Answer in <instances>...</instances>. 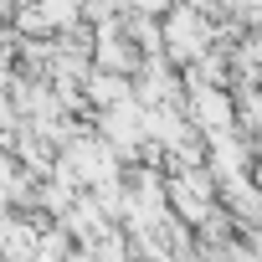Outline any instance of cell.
<instances>
[{
  "label": "cell",
  "instance_id": "obj_1",
  "mask_svg": "<svg viewBox=\"0 0 262 262\" xmlns=\"http://www.w3.org/2000/svg\"><path fill=\"white\" fill-rule=\"evenodd\" d=\"M160 26H165V57L175 67H190L195 57H206L216 47V21L206 11H195L190 0H175V6L160 16Z\"/></svg>",
  "mask_w": 262,
  "mask_h": 262
},
{
  "label": "cell",
  "instance_id": "obj_2",
  "mask_svg": "<svg viewBox=\"0 0 262 262\" xmlns=\"http://www.w3.org/2000/svg\"><path fill=\"white\" fill-rule=\"evenodd\" d=\"M82 98H88V123L98 108H113L123 98H134V77H123V72H108V67H93L82 77Z\"/></svg>",
  "mask_w": 262,
  "mask_h": 262
},
{
  "label": "cell",
  "instance_id": "obj_3",
  "mask_svg": "<svg viewBox=\"0 0 262 262\" xmlns=\"http://www.w3.org/2000/svg\"><path fill=\"white\" fill-rule=\"evenodd\" d=\"M236 128L262 149V82H236Z\"/></svg>",
  "mask_w": 262,
  "mask_h": 262
},
{
  "label": "cell",
  "instance_id": "obj_4",
  "mask_svg": "<svg viewBox=\"0 0 262 262\" xmlns=\"http://www.w3.org/2000/svg\"><path fill=\"white\" fill-rule=\"evenodd\" d=\"M175 0H123V11H144V16H165Z\"/></svg>",
  "mask_w": 262,
  "mask_h": 262
},
{
  "label": "cell",
  "instance_id": "obj_5",
  "mask_svg": "<svg viewBox=\"0 0 262 262\" xmlns=\"http://www.w3.org/2000/svg\"><path fill=\"white\" fill-rule=\"evenodd\" d=\"M252 185H257V190H262V149H257V155H252Z\"/></svg>",
  "mask_w": 262,
  "mask_h": 262
}]
</instances>
